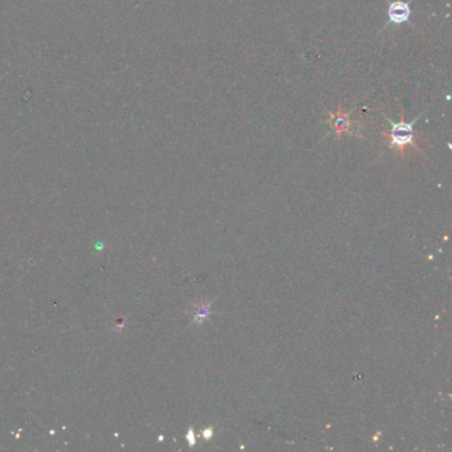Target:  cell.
I'll return each mask as SVG.
<instances>
[{"label": "cell", "mask_w": 452, "mask_h": 452, "mask_svg": "<svg viewBox=\"0 0 452 452\" xmlns=\"http://www.w3.org/2000/svg\"><path fill=\"white\" fill-rule=\"evenodd\" d=\"M422 117V113L414 118L412 121H406L403 109H401V118L398 122H394L387 115H385L386 122L390 124V132H382V138L388 145V147L397 152L399 156H405L408 147H414L416 152H420L416 145L415 134H414V125L419 118Z\"/></svg>", "instance_id": "cell-1"}, {"label": "cell", "mask_w": 452, "mask_h": 452, "mask_svg": "<svg viewBox=\"0 0 452 452\" xmlns=\"http://www.w3.org/2000/svg\"><path fill=\"white\" fill-rule=\"evenodd\" d=\"M351 111H345L341 105L337 108V111H327V117L325 124L329 125L332 133L337 138H341L344 134L358 135V130H361L362 125L359 121L351 118Z\"/></svg>", "instance_id": "cell-2"}, {"label": "cell", "mask_w": 452, "mask_h": 452, "mask_svg": "<svg viewBox=\"0 0 452 452\" xmlns=\"http://www.w3.org/2000/svg\"><path fill=\"white\" fill-rule=\"evenodd\" d=\"M412 10H411V3L408 2H403V0H390L387 2V11H386V15H387V23L385 24V27L382 28V31L386 29L388 25H402V24L407 23L411 17Z\"/></svg>", "instance_id": "cell-3"}, {"label": "cell", "mask_w": 452, "mask_h": 452, "mask_svg": "<svg viewBox=\"0 0 452 452\" xmlns=\"http://www.w3.org/2000/svg\"><path fill=\"white\" fill-rule=\"evenodd\" d=\"M209 308H211V303H202L198 305L194 314V322L203 324L209 317Z\"/></svg>", "instance_id": "cell-4"}, {"label": "cell", "mask_w": 452, "mask_h": 452, "mask_svg": "<svg viewBox=\"0 0 452 452\" xmlns=\"http://www.w3.org/2000/svg\"><path fill=\"white\" fill-rule=\"evenodd\" d=\"M203 436H204V439L211 438V436H213V429L204 430V431H203Z\"/></svg>", "instance_id": "cell-5"}, {"label": "cell", "mask_w": 452, "mask_h": 452, "mask_svg": "<svg viewBox=\"0 0 452 452\" xmlns=\"http://www.w3.org/2000/svg\"><path fill=\"white\" fill-rule=\"evenodd\" d=\"M189 438H190V440H191V442H190V444L193 445L194 443H195V439H194V432H193V430H190V432H189Z\"/></svg>", "instance_id": "cell-6"}]
</instances>
